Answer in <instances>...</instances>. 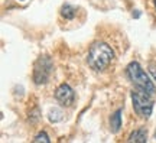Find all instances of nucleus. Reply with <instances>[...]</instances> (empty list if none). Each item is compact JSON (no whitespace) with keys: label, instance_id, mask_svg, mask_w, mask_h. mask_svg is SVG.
Returning a JSON list of instances; mask_svg holds the SVG:
<instances>
[{"label":"nucleus","instance_id":"nucleus-3","mask_svg":"<svg viewBox=\"0 0 156 143\" xmlns=\"http://www.w3.org/2000/svg\"><path fill=\"white\" fill-rule=\"evenodd\" d=\"M130 97H132V104H133L134 111L140 117H143V119L151 117L152 111H153V105H155V101L152 100L151 94L145 93L142 90H133Z\"/></svg>","mask_w":156,"mask_h":143},{"label":"nucleus","instance_id":"nucleus-1","mask_svg":"<svg viewBox=\"0 0 156 143\" xmlns=\"http://www.w3.org/2000/svg\"><path fill=\"white\" fill-rule=\"evenodd\" d=\"M114 58V51L108 44L106 42H93L88 49V55H87V62L91 70L100 72L104 71L107 66L110 65V62Z\"/></svg>","mask_w":156,"mask_h":143},{"label":"nucleus","instance_id":"nucleus-9","mask_svg":"<svg viewBox=\"0 0 156 143\" xmlns=\"http://www.w3.org/2000/svg\"><path fill=\"white\" fill-rule=\"evenodd\" d=\"M61 15H62V17L71 20L75 16V7H73V6H69V5H64L61 9Z\"/></svg>","mask_w":156,"mask_h":143},{"label":"nucleus","instance_id":"nucleus-4","mask_svg":"<svg viewBox=\"0 0 156 143\" xmlns=\"http://www.w3.org/2000/svg\"><path fill=\"white\" fill-rule=\"evenodd\" d=\"M54 71V62L48 55H41L34 64V83L36 85H42L49 81L51 74Z\"/></svg>","mask_w":156,"mask_h":143},{"label":"nucleus","instance_id":"nucleus-5","mask_svg":"<svg viewBox=\"0 0 156 143\" xmlns=\"http://www.w3.org/2000/svg\"><path fill=\"white\" fill-rule=\"evenodd\" d=\"M55 98L62 107H69V105L74 104L75 93L68 84H61L55 91Z\"/></svg>","mask_w":156,"mask_h":143},{"label":"nucleus","instance_id":"nucleus-11","mask_svg":"<svg viewBox=\"0 0 156 143\" xmlns=\"http://www.w3.org/2000/svg\"><path fill=\"white\" fill-rule=\"evenodd\" d=\"M149 72H151V77L155 80V83H156V65L149 66Z\"/></svg>","mask_w":156,"mask_h":143},{"label":"nucleus","instance_id":"nucleus-13","mask_svg":"<svg viewBox=\"0 0 156 143\" xmlns=\"http://www.w3.org/2000/svg\"><path fill=\"white\" fill-rule=\"evenodd\" d=\"M155 138H156V132H155Z\"/></svg>","mask_w":156,"mask_h":143},{"label":"nucleus","instance_id":"nucleus-6","mask_svg":"<svg viewBox=\"0 0 156 143\" xmlns=\"http://www.w3.org/2000/svg\"><path fill=\"white\" fill-rule=\"evenodd\" d=\"M127 143H147V132L143 127H139L130 133Z\"/></svg>","mask_w":156,"mask_h":143},{"label":"nucleus","instance_id":"nucleus-14","mask_svg":"<svg viewBox=\"0 0 156 143\" xmlns=\"http://www.w3.org/2000/svg\"><path fill=\"white\" fill-rule=\"evenodd\" d=\"M20 2H25V0H20Z\"/></svg>","mask_w":156,"mask_h":143},{"label":"nucleus","instance_id":"nucleus-10","mask_svg":"<svg viewBox=\"0 0 156 143\" xmlns=\"http://www.w3.org/2000/svg\"><path fill=\"white\" fill-rule=\"evenodd\" d=\"M34 143H51L49 136L46 132H39L34 139Z\"/></svg>","mask_w":156,"mask_h":143},{"label":"nucleus","instance_id":"nucleus-2","mask_svg":"<svg viewBox=\"0 0 156 143\" xmlns=\"http://www.w3.org/2000/svg\"><path fill=\"white\" fill-rule=\"evenodd\" d=\"M126 74H127L129 80L137 87V90H142V91L151 94V95L156 93L155 84L152 81L151 75L140 66L139 62H136V61L130 62L126 68Z\"/></svg>","mask_w":156,"mask_h":143},{"label":"nucleus","instance_id":"nucleus-8","mask_svg":"<svg viewBox=\"0 0 156 143\" xmlns=\"http://www.w3.org/2000/svg\"><path fill=\"white\" fill-rule=\"evenodd\" d=\"M48 119H49L51 123H59L64 119V111L61 109H51Z\"/></svg>","mask_w":156,"mask_h":143},{"label":"nucleus","instance_id":"nucleus-12","mask_svg":"<svg viewBox=\"0 0 156 143\" xmlns=\"http://www.w3.org/2000/svg\"><path fill=\"white\" fill-rule=\"evenodd\" d=\"M153 3H155V6H156V0H153Z\"/></svg>","mask_w":156,"mask_h":143},{"label":"nucleus","instance_id":"nucleus-7","mask_svg":"<svg viewBox=\"0 0 156 143\" xmlns=\"http://www.w3.org/2000/svg\"><path fill=\"white\" fill-rule=\"evenodd\" d=\"M122 127V109H117L112 116H110V129L113 133H117Z\"/></svg>","mask_w":156,"mask_h":143}]
</instances>
